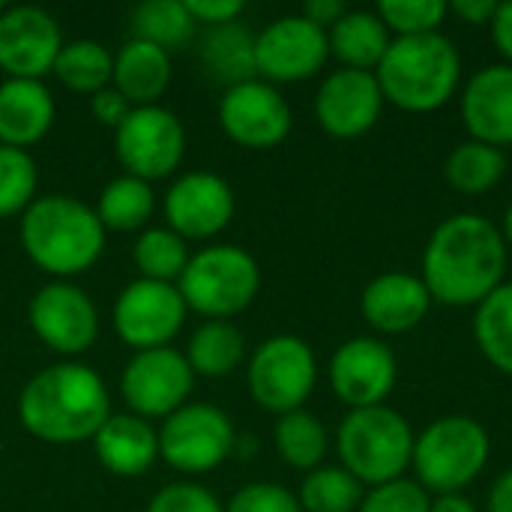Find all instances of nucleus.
Returning a JSON list of instances; mask_svg holds the SVG:
<instances>
[{"mask_svg": "<svg viewBox=\"0 0 512 512\" xmlns=\"http://www.w3.org/2000/svg\"><path fill=\"white\" fill-rule=\"evenodd\" d=\"M375 12L393 36H423L441 30L450 6L444 0H384Z\"/></svg>", "mask_w": 512, "mask_h": 512, "instance_id": "e433bc0d", "label": "nucleus"}, {"mask_svg": "<svg viewBox=\"0 0 512 512\" xmlns=\"http://www.w3.org/2000/svg\"><path fill=\"white\" fill-rule=\"evenodd\" d=\"M51 72L60 78L66 90L93 96L111 87L114 54L96 39H72V42H63Z\"/></svg>", "mask_w": 512, "mask_h": 512, "instance_id": "cd10ccee", "label": "nucleus"}, {"mask_svg": "<svg viewBox=\"0 0 512 512\" xmlns=\"http://www.w3.org/2000/svg\"><path fill=\"white\" fill-rule=\"evenodd\" d=\"M237 210L234 189L213 171H189L177 177L165 195V219L183 240H210L222 234Z\"/></svg>", "mask_w": 512, "mask_h": 512, "instance_id": "dca6fc26", "label": "nucleus"}, {"mask_svg": "<svg viewBox=\"0 0 512 512\" xmlns=\"http://www.w3.org/2000/svg\"><path fill=\"white\" fill-rule=\"evenodd\" d=\"M36 162L27 150L0 144V219L24 213L36 201Z\"/></svg>", "mask_w": 512, "mask_h": 512, "instance_id": "c9c22d12", "label": "nucleus"}, {"mask_svg": "<svg viewBox=\"0 0 512 512\" xmlns=\"http://www.w3.org/2000/svg\"><path fill=\"white\" fill-rule=\"evenodd\" d=\"M384 102L426 114L447 105L462 87V54L444 30L423 36H393L375 69Z\"/></svg>", "mask_w": 512, "mask_h": 512, "instance_id": "20e7f679", "label": "nucleus"}, {"mask_svg": "<svg viewBox=\"0 0 512 512\" xmlns=\"http://www.w3.org/2000/svg\"><path fill=\"white\" fill-rule=\"evenodd\" d=\"M195 387V372L186 354L174 348L138 351L120 378V393L135 417H171L180 411Z\"/></svg>", "mask_w": 512, "mask_h": 512, "instance_id": "4468645a", "label": "nucleus"}, {"mask_svg": "<svg viewBox=\"0 0 512 512\" xmlns=\"http://www.w3.org/2000/svg\"><path fill=\"white\" fill-rule=\"evenodd\" d=\"M330 57L327 30L312 24L306 15H282L255 36V66L270 84L306 81L324 69Z\"/></svg>", "mask_w": 512, "mask_h": 512, "instance_id": "f8f14e48", "label": "nucleus"}, {"mask_svg": "<svg viewBox=\"0 0 512 512\" xmlns=\"http://www.w3.org/2000/svg\"><path fill=\"white\" fill-rule=\"evenodd\" d=\"M90 111H93V117H96L99 123H105V126L117 129V126L129 117L132 105L120 96V90L105 87V90H99V93H93V96H90Z\"/></svg>", "mask_w": 512, "mask_h": 512, "instance_id": "79ce46f5", "label": "nucleus"}, {"mask_svg": "<svg viewBox=\"0 0 512 512\" xmlns=\"http://www.w3.org/2000/svg\"><path fill=\"white\" fill-rule=\"evenodd\" d=\"M492 438L486 426L465 414L432 420L414 438L411 468L429 495H462L489 465Z\"/></svg>", "mask_w": 512, "mask_h": 512, "instance_id": "423d86ee", "label": "nucleus"}, {"mask_svg": "<svg viewBox=\"0 0 512 512\" xmlns=\"http://www.w3.org/2000/svg\"><path fill=\"white\" fill-rule=\"evenodd\" d=\"M462 123L471 141L492 144L498 150L512 147V66L489 63L477 69L459 96Z\"/></svg>", "mask_w": 512, "mask_h": 512, "instance_id": "aec40b11", "label": "nucleus"}, {"mask_svg": "<svg viewBox=\"0 0 512 512\" xmlns=\"http://www.w3.org/2000/svg\"><path fill=\"white\" fill-rule=\"evenodd\" d=\"M195 33V18L183 0H147L132 12V39L150 42L162 51L183 48Z\"/></svg>", "mask_w": 512, "mask_h": 512, "instance_id": "473e14b6", "label": "nucleus"}, {"mask_svg": "<svg viewBox=\"0 0 512 512\" xmlns=\"http://www.w3.org/2000/svg\"><path fill=\"white\" fill-rule=\"evenodd\" d=\"M153 207H156V198H153L150 183L132 174H120L102 189L96 216L105 231H138L150 222Z\"/></svg>", "mask_w": 512, "mask_h": 512, "instance_id": "c756f323", "label": "nucleus"}, {"mask_svg": "<svg viewBox=\"0 0 512 512\" xmlns=\"http://www.w3.org/2000/svg\"><path fill=\"white\" fill-rule=\"evenodd\" d=\"M183 3L195 18V24H207V27L231 24L243 12V0H183Z\"/></svg>", "mask_w": 512, "mask_h": 512, "instance_id": "a19ab883", "label": "nucleus"}, {"mask_svg": "<svg viewBox=\"0 0 512 512\" xmlns=\"http://www.w3.org/2000/svg\"><path fill=\"white\" fill-rule=\"evenodd\" d=\"M327 39H330V54L345 69L375 72L393 42V33L387 30V24L375 9H348L327 30Z\"/></svg>", "mask_w": 512, "mask_h": 512, "instance_id": "393cba45", "label": "nucleus"}, {"mask_svg": "<svg viewBox=\"0 0 512 512\" xmlns=\"http://www.w3.org/2000/svg\"><path fill=\"white\" fill-rule=\"evenodd\" d=\"M429 512H480L474 507L471 498L465 495H435L432 504H429Z\"/></svg>", "mask_w": 512, "mask_h": 512, "instance_id": "de8ad7c7", "label": "nucleus"}, {"mask_svg": "<svg viewBox=\"0 0 512 512\" xmlns=\"http://www.w3.org/2000/svg\"><path fill=\"white\" fill-rule=\"evenodd\" d=\"M432 303L435 300H432L426 282L420 276L402 273V270L375 276L360 294L363 321L384 336H399V333L420 327L426 321Z\"/></svg>", "mask_w": 512, "mask_h": 512, "instance_id": "412c9836", "label": "nucleus"}, {"mask_svg": "<svg viewBox=\"0 0 512 512\" xmlns=\"http://www.w3.org/2000/svg\"><path fill=\"white\" fill-rule=\"evenodd\" d=\"M114 153L126 174L138 180H162L177 171L186 153V129L180 117L162 105L132 108L114 129Z\"/></svg>", "mask_w": 512, "mask_h": 512, "instance_id": "9d476101", "label": "nucleus"}, {"mask_svg": "<svg viewBox=\"0 0 512 512\" xmlns=\"http://www.w3.org/2000/svg\"><path fill=\"white\" fill-rule=\"evenodd\" d=\"M0 12H3V3H0Z\"/></svg>", "mask_w": 512, "mask_h": 512, "instance_id": "8fccbe9b", "label": "nucleus"}, {"mask_svg": "<svg viewBox=\"0 0 512 512\" xmlns=\"http://www.w3.org/2000/svg\"><path fill=\"white\" fill-rule=\"evenodd\" d=\"M111 84H114V90H120V96L132 108L159 105L162 93L171 84V57H168V51H162V48H156L150 42H141V39H129L114 54Z\"/></svg>", "mask_w": 512, "mask_h": 512, "instance_id": "b1692460", "label": "nucleus"}, {"mask_svg": "<svg viewBox=\"0 0 512 512\" xmlns=\"http://www.w3.org/2000/svg\"><path fill=\"white\" fill-rule=\"evenodd\" d=\"M225 512H303L294 492L276 483H252L243 486L231 501Z\"/></svg>", "mask_w": 512, "mask_h": 512, "instance_id": "ea45409f", "label": "nucleus"}, {"mask_svg": "<svg viewBox=\"0 0 512 512\" xmlns=\"http://www.w3.org/2000/svg\"><path fill=\"white\" fill-rule=\"evenodd\" d=\"M501 234H504V240H507V249H512V204L507 207V213H504V225H501Z\"/></svg>", "mask_w": 512, "mask_h": 512, "instance_id": "09e8293b", "label": "nucleus"}, {"mask_svg": "<svg viewBox=\"0 0 512 512\" xmlns=\"http://www.w3.org/2000/svg\"><path fill=\"white\" fill-rule=\"evenodd\" d=\"M384 105L375 72L342 66L321 81L315 93V120L333 138H360L381 120Z\"/></svg>", "mask_w": 512, "mask_h": 512, "instance_id": "a211bd4d", "label": "nucleus"}, {"mask_svg": "<svg viewBox=\"0 0 512 512\" xmlns=\"http://www.w3.org/2000/svg\"><path fill=\"white\" fill-rule=\"evenodd\" d=\"M108 417V387L81 363H57L36 372L18 396L21 426L45 444L93 441Z\"/></svg>", "mask_w": 512, "mask_h": 512, "instance_id": "f03ea898", "label": "nucleus"}, {"mask_svg": "<svg viewBox=\"0 0 512 512\" xmlns=\"http://www.w3.org/2000/svg\"><path fill=\"white\" fill-rule=\"evenodd\" d=\"M492 36H495V45L504 57V63L512 66V0L507 3H498V12L492 18Z\"/></svg>", "mask_w": 512, "mask_h": 512, "instance_id": "c03bdc74", "label": "nucleus"}, {"mask_svg": "<svg viewBox=\"0 0 512 512\" xmlns=\"http://www.w3.org/2000/svg\"><path fill=\"white\" fill-rule=\"evenodd\" d=\"M249 393L270 414H291L306 405L318 381L315 351L291 333L270 336L249 360Z\"/></svg>", "mask_w": 512, "mask_h": 512, "instance_id": "6e6552de", "label": "nucleus"}, {"mask_svg": "<svg viewBox=\"0 0 512 512\" xmlns=\"http://www.w3.org/2000/svg\"><path fill=\"white\" fill-rule=\"evenodd\" d=\"M186 300L177 285L135 279L114 303V330L135 351L168 348L186 321Z\"/></svg>", "mask_w": 512, "mask_h": 512, "instance_id": "9b49d317", "label": "nucleus"}, {"mask_svg": "<svg viewBox=\"0 0 512 512\" xmlns=\"http://www.w3.org/2000/svg\"><path fill=\"white\" fill-rule=\"evenodd\" d=\"M504 174H507V153L471 138L453 147L444 162L447 183L462 195H486L504 180Z\"/></svg>", "mask_w": 512, "mask_h": 512, "instance_id": "bb28decb", "label": "nucleus"}, {"mask_svg": "<svg viewBox=\"0 0 512 512\" xmlns=\"http://www.w3.org/2000/svg\"><path fill=\"white\" fill-rule=\"evenodd\" d=\"M363 495V483L351 477L342 465H321L306 474L297 501L303 512H357Z\"/></svg>", "mask_w": 512, "mask_h": 512, "instance_id": "f704fd0d", "label": "nucleus"}, {"mask_svg": "<svg viewBox=\"0 0 512 512\" xmlns=\"http://www.w3.org/2000/svg\"><path fill=\"white\" fill-rule=\"evenodd\" d=\"M246 357V339L231 321H207L195 330L186 348V363L195 375L222 378L231 375Z\"/></svg>", "mask_w": 512, "mask_h": 512, "instance_id": "c85d7f7f", "label": "nucleus"}, {"mask_svg": "<svg viewBox=\"0 0 512 512\" xmlns=\"http://www.w3.org/2000/svg\"><path fill=\"white\" fill-rule=\"evenodd\" d=\"M189 246L180 234H174L171 228H147L138 234L135 246H132V264L141 273V279L150 282H168L174 285L186 264H189Z\"/></svg>", "mask_w": 512, "mask_h": 512, "instance_id": "72a5a7b5", "label": "nucleus"}, {"mask_svg": "<svg viewBox=\"0 0 512 512\" xmlns=\"http://www.w3.org/2000/svg\"><path fill=\"white\" fill-rule=\"evenodd\" d=\"M330 450V438L324 423L309 411H291L282 414L276 423V453L285 465L297 471H315L321 468L324 456Z\"/></svg>", "mask_w": 512, "mask_h": 512, "instance_id": "2f4dec72", "label": "nucleus"}, {"mask_svg": "<svg viewBox=\"0 0 512 512\" xmlns=\"http://www.w3.org/2000/svg\"><path fill=\"white\" fill-rule=\"evenodd\" d=\"M147 512H225V507L198 483H171L150 498Z\"/></svg>", "mask_w": 512, "mask_h": 512, "instance_id": "58836bf2", "label": "nucleus"}, {"mask_svg": "<svg viewBox=\"0 0 512 512\" xmlns=\"http://www.w3.org/2000/svg\"><path fill=\"white\" fill-rule=\"evenodd\" d=\"M30 327L42 345L57 354H84L99 336V315L93 300L72 282H51L30 300Z\"/></svg>", "mask_w": 512, "mask_h": 512, "instance_id": "f3484780", "label": "nucleus"}, {"mask_svg": "<svg viewBox=\"0 0 512 512\" xmlns=\"http://www.w3.org/2000/svg\"><path fill=\"white\" fill-rule=\"evenodd\" d=\"M201 66H204L207 78L222 84L225 90L258 78L255 33L237 21L207 27L204 39H201Z\"/></svg>", "mask_w": 512, "mask_h": 512, "instance_id": "a878e982", "label": "nucleus"}, {"mask_svg": "<svg viewBox=\"0 0 512 512\" xmlns=\"http://www.w3.org/2000/svg\"><path fill=\"white\" fill-rule=\"evenodd\" d=\"M54 123V99L42 81L6 78L0 84V144L27 150Z\"/></svg>", "mask_w": 512, "mask_h": 512, "instance_id": "5701e85b", "label": "nucleus"}, {"mask_svg": "<svg viewBox=\"0 0 512 512\" xmlns=\"http://www.w3.org/2000/svg\"><path fill=\"white\" fill-rule=\"evenodd\" d=\"M219 123L234 144L246 150H270L288 138L294 114L276 84L252 78L222 93Z\"/></svg>", "mask_w": 512, "mask_h": 512, "instance_id": "ddd939ff", "label": "nucleus"}, {"mask_svg": "<svg viewBox=\"0 0 512 512\" xmlns=\"http://www.w3.org/2000/svg\"><path fill=\"white\" fill-rule=\"evenodd\" d=\"M507 258L510 249L501 225L480 213H456L429 234L420 279L435 303L477 309L504 285Z\"/></svg>", "mask_w": 512, "mask_h": 512, "instance_id": "f257e3e1", "label": "nucleus"}, {"mask_svg": "<svg viewBox=\"0 0 512 512\" xmlns=\"http://www.w3.org/2000/svg\"><path fill=\"white\" fill-rule=\"evenodd\" d=\"M63 48L57 21L39 6H12L0 12V69L9 78L42 81Z\"/></svg>", "mask_w": 512, "mask_h": 512, "instance_id": "6ab92c4d", "label": "nucleus"}, {"mask_svg": "<svg viewBox=\"0 0 512 512\" xmlns=\"http://www.w3.org/2000/svg\"><path fill=\"white\" fill-rule=\"evenodd\" d=\"M237 447L231 417L207 402H186L159 429V459L180 474H207Z\"/></svg>", "mask_w": 512, "mask_h": 512, "instance_id": "1a4fd4ad", "label": "nucleus"}, {"mask_svg": "<svg viewBox=\"0 0 512 512\" xmlns=\"http://www.w3.org/2000/svg\"><path fill=\"white\" fill-rule=\"evenodd\" d=\"M474 339L483 357L512 378V282L495 288L474 312Z\"/></svg>", "mask_w": 512, "mask_h": 512, "instance_id": "7c9ffc66", "label": "nucleus"}, {"mask_svg": "<svg viewBox=\"0 0 512 512\" xmlns=\"http://www.w3.org/2000/svg\"><path fill=\"white\" fill-rule=\"evenodd\" d=\"M177 288L186 309L204 315L207 321H231L258 297L261 267L246 249L216 243L189 258Z\"/></svg>", "mask_w": 512, "mask_h": 512, "instance_id": "0eeeda50", "label": "nucleus"}, {"mask_svg": "<svg viewBox=\"0 0 512 512\" xmlns=\"http://www.w3.org/2000/svg\"><path fill=\"white\" fill-rule=\"evenodd\" d=\"M486 510L512 512V468L495 477V483L489 489V498H486Z\"/></svg>", "mask_w": 512, "mask_h": 512, "instance_id": "49530a36", "label": "nucleus"}, {"mask_svg": "<svg viewBox=\"0 0 512 512\" xmlns=\"http://www.w3.org/2000/svg\"><path fill=\"white\" fill-rule=\"evenodd\" d=\"M345 12H348V9H345L342 0H309V3L303 6L300 15H306V18H309L312 24H318L321 30H330Z\"/></svg>", "mask_w": 512, "mask_h": 512, "instance_id": "a18cd8bd", "label": "nucleus"}, {"mask_svg": "<svg viewBox=\"0 0 512 512\" xmlns=\"http://www.w3.org/2000/svg\"><path fill=\"white\" fill-rule=\"evenodd\" d=\"M99 465L123 480L147 474L159 459V432L135 414H111L93 438Z\"/></svg>", "mask_w": 512, "mask_h": 512, "instance_id": "4be33fe9", "label": "nucleus"}, {"mask_svg": "<svg viewBox=\"0 0 512 512\" xmlns=\"http://www.w3.org/2000/svg\"><path fill=\"white\" fill-rule=\"evenodd\" d=\"M453 15H459L468 24H492L495 12H498V0H453L447 3Z\"/></svg>", "mask_w": 512, "mask_h": 512, "instance_id": "37998d69", "label": "nucleus"}, {"mask_svg": "<svg viewBox=\"0 0 512 512\" xmlns=\"http://www.w3.org/2000/svg\"><path fill=\"white\" fill-rule=\"evenodd\" d=\"M327 375L339 402L357 411L387 405V396L396 390L399 381V363L384 339L357 336L336 348Z\"/></svg>", "mask_w": 512, "mask_h": 512, "instance_id": "2eb2a0df", "label": "nucleus"}, {"mask_svg": "<svg viewBox=\"0 0 512 512\" xmlns=\"http://www.w3.org/2000/svg\"><path fill=\"white\" fill-rule=\"evenodd\" d=\"M21 249L60 282L87 273L105 249V228L93 207L69 195L36 198L21 216Z\"/></svg>", "mask_w": 512, "mask_h": 512, "instance_id": "7ed1b4c3", "label": "nucleus"}, {"mask_svg": "<svg viewBox=\"0 0 512 512\" xmlns=\"http://www.w3.org/2000/svg\"><path fill=\"white\" fill-rule=\"evenodd\" d=\"M432 495L408 477L372 486L363 495V504L357 512H429Z\"/></svg>", "mask_w": 512, "mask_h": 512, "instance_id": "4c0bfd02", "label": "nucleus"}, {"mask_svg": "<svg viewBox=\"0 0 512 512\" xmlns=\"http://www.w3.org/2000/svg\"><path fill=\"white\" fill-rule=\"evenodd\" d=\"M414 429L390 405L348 411L336 429L342 468L363 486H381L405 477L414 456Z\"/></svg>", "mask_w": 512, "mask_h": 512, "instance_id": "39448f33", "label": "nucleus"}]
</instances>
